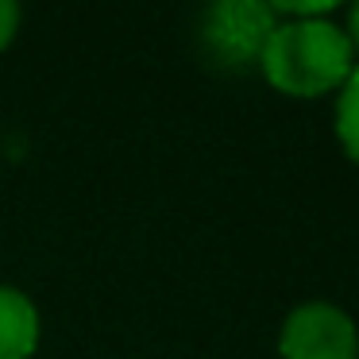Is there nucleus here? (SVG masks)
<instances>
[{
    "instance_id": "nucleus-1",
    "label": "nucleus",
    "mask_w": 359,
    "mask_h": 359,
    "mask_svg": "<svg viewBox=\"0 0 359 359\" xmlns=\"http://www.w3.org/2000/svg\"><path fill=\"white\" fill-rule=\"evenodd\" d=\"M355 66V50L332 16L278 20L259 58V74L266 78V86L294 101L340 93Z\"/></svg>"
},
{
    "instance_id": "nucleus-2",
    "label": "nucleus",
    "mask_w": 359,
    "mask_h": 359,
    "mask_svg": "<svg viewBox=\"0 0 359 359\" xmlns=\"http://www.w3.org/2000/svg\"><path fill=\"white\" fill-rule=\"evenodd\" d=\"M278 16L263 0H217L201 12L197 43L205 58L220 70H251L263 58Z\"/></svg>"
},
{
    "instance_id": "nucleus-3",
    "label": "nucleus",
    "mask_w": 359,
    "mask_h": 359,
    "mask_svg": "<svg viewBox=\"0 0 359 359\" xmlns=\"http://www.w3.org/2000/svg\"><path fill=\"white\" fill-rule=\"evenodd\" d=\"M282 359H359V328L336 302H302L278 328Z\"/></svg>"
},
{
    "instance_id": "nucleus-4",
    "label": "nucleus",
    "mask_w": 359,
    "mask_h": 359,
    "mask_svg": "<svg viewBox=\"0 0 359 359\" xmlns=\"http://www.w3.org/2000/svg\"><path fill=\"white\" fill-rule=\"evenodd\" d=\"M43 340V313L20 286L0 282V359H35Z\"/></svg>"
},
{
    "instance_id": "nucleus-5",
    "label": "nucleus",
    "mask_w": 359,
    "mask_h": 359,
    "mask_svg": "<svg viewBox=\"0 0 359 359\" xmlns=\"http://www.w3.org/2000/svg\"><path fill=\"white\" fill-rule=\"evenodd\" d=\"M332 128H336V140H340L344 155L351 163H359V66L351 70V78L344 81L340 93H336Z\"/></svg>"
},
{
    "instance_id": "nucleus-6",
    "label": "nucleus",
    "mask_w": 359,
    "mask_h": 359,
    "mask_svg": "<svg viewBox=\"0 0 359 359\" xmlns=\"http://www.w3.org/2000/svg\"><path fill=\"white\" fill-rule=\"evenodd\" d=\"M20 24H24V8L16 0H0V50H8L16 43Z\"/></svg>"
},
{
    "instance_id": "nucleus-7",
    "label": "nucleus",
    "mask_w": 359,
    "mask_h": 359,
    "mask_svg": "<svg viewBox=\"0 0 359 359\" xmlns=\"http://www.w3.org/2000/svg\"><path fill=\"white\" fill-rule=\"evenodd\" d=\"M344 35H348V43H351V50H355V62H359V0L348 8V20H344Z\"/></svg>"
}]
</instances>
